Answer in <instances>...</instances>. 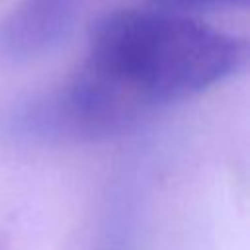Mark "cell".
Masks as SVG:
<instances>
[{"instance_id":"obj_1","label":"cell","mask_w":250,"mask_h":250,"mask_svg":"<svg viewBox=\"0 0 250 250\" xmlns=\"http://www.w3.org/2000/svg\"><path fill=\"white\" fill-rule=\"evenodd\" d=\"M246 57L244 39L195 16L119 8L92 25L74 74L33 102L21 121L39 135L109 137L236 74Z\"/></svg>"},{"instance_id":"obj_2","label":"cell","mask_w":250,"mask_h":250,"mask_svg":"<svg viewBox=\"0 0 250 250\" xmlns=\"http://www.w3.org/2000/svg\"><path fill=\"white\" fill-rule=\"evenodd\" d=\"M84 0H20L0 25V53L25 59L57 43Z\"/></svg>"},{"instance_id":"obj_4","label":"cell","mask_w":250,"mask_h":250,"mask_svg":"<svg viewBox=\"0 0 250 250\" xmlns=\"http://www.w3.org/2000/svg\"><path fill=\"white\" fill-rule=\"evenodd\" d=\"M8 248V242H6V236L0 232V250H6Z\"/></svg>"},{"instance_id":"obj_3","label":"cell","mask_w":250,"mask_h":250,"mask_svg":"<svg viewBox=\"0 0 250 250\" xmlns=\"http://www.w3.org/2000/svg\"><path fill=\"white\" fill-rule=\"evenodd\" d=\"M145 6L154 8V10H162V12H172V14L193 16L195 12H205V10L246 8L248 0H146Z\"/></svg>"}]
</instances>
